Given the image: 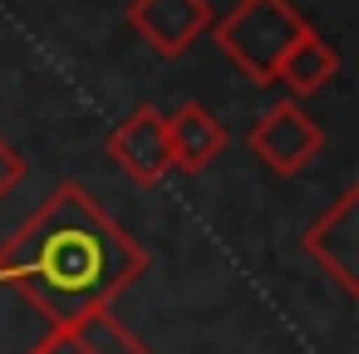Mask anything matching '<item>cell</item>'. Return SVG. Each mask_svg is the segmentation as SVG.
Masks as SVG:
<instances>
[{"instance_id": "4", "label": "cell", "mask_w": 359, "mask_h": 354, "mask_svg": "<svg viewBox=\"0 0 359 354\" xmlns=\"http://www.w3.org/2000/svg\"><path fill=\"white\" fill-rule=\"evenodd\" d=\"M300 251L320 271H330L344 295H359V275H354L359 271V187L339 192V202L305 226Z\"/></svg>"}, {"instance_id": "1", "label": "cell", "mask_w": 359, "mask_h": 354, "mask_svg": "<svg viewBox=\"0 0 359 354\" xmlns=\"http://www.w3.org/2000/svg\"><path fill=\"white\" fill-rule=\"evenodd\" d=\"M148 275V251L84 182H60L0 246V285L20 290L50 325H84Z\"/></svg>"}, {"instance_id": "7", "label": "cell", "mask_w": 359, "mask_h": 354, "mask_svg": "<svg viewBox=\"0 0 359 354\" xmlns=\"http://www.w3.org/2000/svg\"><path fill=\"white\" fill-rule=\"evenodd\" d=\"M168 148H172V168L182 172H207L222 153H226V128L212 109L202 104H182L168 114Z\"/></svg>"}, {"instance_id": "5", "label": "cell", "mask_w": 359, "mask_h": 354, "mask_svg": "<svg viewBox=\"0 0 359 354\" xmlns=\"http://www.w3.org/2000/svg\"><path fill=\"white\" fill-rule=\"evenodd\" d=\"M114 168H123L138 187H158L172 172V148H168V114L153 104H138L118 128L104 138Z\"/></svg>"}, {"instance_id": "2", "label": "cell", "mask_w": 359, "mask_h": 354, "mask_svg": "<svg viewBox=\"0 0 359 354\" xmlns=\"http://www.w3.org/2000/svg\"><path fill=\"white\" fill-rule=\"evenodd\" d=\"M305 15L290 6V0H236L226 15L212 20V40L217 50L251 79V84H276L280 60L290 55V45L305 35Z\"/></svg>"}, {"instance_id": "9", "label": "cell", "mask_w": 359, "mask_h": 354, "mask_svg": "<svg viewBox=\"0 0 359 354\" xmlns=\"http://www.w3.org/2000/svg\"><path fill=\"white\" fill-rule=\"evenodd\" d=\"M94 339H99V354H153L123 320H114V310L94 315Z\"/></svg>"}, {"instance_id": "8", "label": "cell", "mask_w": 359, "mask_h": 354, "mask_svg": "<svg viewBox=\"0 0 359 354\" xmlns=\"http://www.w3.org/2000/svg\"><path fill=\"white\" fill-rule=\"evenodd\" d=\"M334 74H339V55H334V50H330L315 30H305V35L290 45V55L280 60L276 84H285L295 99H310V94H320Z\"/></svg>"}, {"instance_id": "6", "label": "cell", "mask_w": 359, "mask_h": 354, "mask_svg": "<svg viewBox=\"0 0 359 354\" xmlns=\"http://www.w3.org/2000/svg\"><path fill=\"white\" fill-rule=\"evenodd\" d=\"M212 20L217 15H212L207 0H133L128 6V25L163 60H182L212 30Z\"/></svg>"}, {"instance_id": "3", "label": "cell", "mask_w": 359, "mask_h": 354, "mask_svg": "<svg viewBox=\"0 0 359 354\" xmlns=\"http://www.w3.org/2000/svg\"><path fill=\"white\" fill-rule=\"evenodd\" d=\"M246 143H251V153L276 177H295V172H305L325 153V128H320V118L300 99H280V104H271L251 123V138Z\"/></svg>"}, {"instance_id": "10", "label": "cell", "mask_w": 359, "mask_h": 354, "mask_svg": "<svg viewBox=\"0 0 359 354\" xmlns=\"http://www.w3.org/2000/svg\"><path fill=\"white\" fill-rule=\"evenodd\" d=\"M20 177H25V158H20L6 138H0V202H6V197L20 187Z\"/></svg>"}]
</instances>
